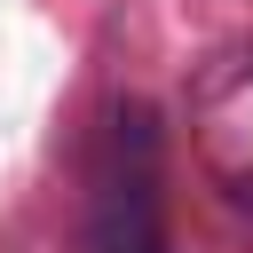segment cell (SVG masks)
<instances>
[{"instance_id":"2","label":"cell","mask_w":253,"mask_h":253,"mask_svg":"<svg viewBox=\"0 0 253 253\" xmlns=\"http://www.w3.org/2000/svg\"><path fill=\"white\" fill-rule=\"evenodd\" d=\"M95 253H166L158 221V166H150V119L126 111L111 134L103 166V206H95Z\"/></svg>"},{"instance_id":"1","label":"cell","mask_w":253,"mask_h":253,"mask_svg":"<svg viewBox=\"0 0 253 253\" xmlns=\"http://www.w3.org/2000/svg\"><path fill=\"white\" fill-rule=\"evenodd\" d=\"M190 142L198 166L253 213V40L221 47L190 87Z\"/></svg>"}]
</instances>
